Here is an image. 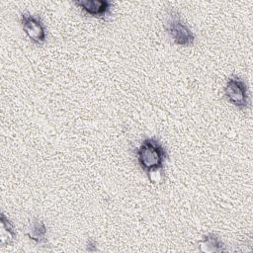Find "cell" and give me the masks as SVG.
Wrapping results in <instances>:
<instances>
[{
  "label": "cell",
  "mask_w": 253,
  "mask_h": 253,
  "mask_svg": "<svg viewBox=\"0 0 253 253\" xmlns=\"http://www.w3.org/2000/svg\"><path fill=\"white\" fill-rule=\"evenodd\" d=\"M224 95L227 101L239 110H246L249 106V95L244 80L237 76H230L224 86Z\"/></svg>",
  "instance_id": "3"
},
{
  "label": "cell",
  "mask_w": 253,
  "mask_h": 253,
  "mask_svg": "<svg viewBox=\"0 0 253 253\" xmlns=\"http://www.w3.org/2000/svg\"><path fill=\"white\" fill-rule=\"evenodd\" d=\"M0 221V243L2 246L11 245L17 236L15 226L4 212L1 213Z\"/></svg>",
  "instance_id": "8"
},
{
  "label": "cell",
  "mask_w": 253,
  "mask_h": 253,
  "mask_svg": "<svg viewBox=\"0 0 253 253\" xmlns=\"http://www.w3.org/2000/svg\"><path fill=\"white\" fill-rule=\"evenodd\" d=\"M165 30L173 42L177 45L189 47L195 42L194 33L183 22L181 16L176 11H171L168 14L165 23Z\"/></svg>",
  "instance_id": "2"
},
{
  "label": "cell",
  "mask_w": 253,
  "mask_h": 253,
  "mask_svg": "<svg viewBox=\"0 0 253 253\" xmlns=\"http://www.w3.org/2000/svg\"><path fill=\"white\" fill-rule=\"evenodd\" d=\"M199 251L206 253H217L226 251L224 243L214 233H209L204 235L199 242Z\"/></svg>",
  "instance_id": "6"
},
{
  "label": "cell",
  "mask_w": 253,
  "mask_h": 253,
  "mask_svg": "<svg viewBox=\"0 0 253 253\" xmlns=\"http://www.w3.org/2000/svg\"><path fill=\"white\" fill-rule=\"evenodd\" d=\"M20 21L25 35L34 44L42 45L46 42V30L41 17L22 13Z\"/></svg>",
  "instance_id": "4"
},
{
  "label": "cell",
  "mask_w": 253,
  "mask_h": 253,
  "mask_svg": "<svg viewBox=\"0 0 253 253\" xmlns=\"http://www.w3.org/2000/svg\"><path fill=\"white\" fill-rule=\"evenodd\" d=\"M88 17L105 21L112 13L113 3L108 0H77L73 2Z\"/></svg>",
  "instance_id": "5"
},
{
  "label": "cell",
  "mask_w": 253,
  "mask_h": 253,
  "mask_svg": "<svg viewBox=\"0 0 253 253\" xmlns=\"http://www.w3.org/2000/svg\"><path fill=\"white\" fill-rule=\"evenodd\" d=\"M86 250H87V251H90V252H93V251H96V250H97L96 241H95L94 239H89V240L87 241Z\"/></svg>",
  "instance_id": "9"
},
{
  "label": "cell",
  "mask_w": 253,
  "mask_h": 253,
  "mask_svg": "<svg viewBox=\"0 0 253 253\" xmlns=\"http://www.w3.org/2000/svg\"><path fill=\"white\" fill-rule=\"evenodd\" d=\"M46 234L47 228L44 222L40 218H34L30 221L27 236L30 240L35 242L36 244H42L46 242Z\"/></svg>",
  "instance_id": "7"
},
{
  "label": "cell",
  "mask_w": 253,
  "mask_h": 253,
  "mask_svg": "<svg viewBox=\"0 0 253 253\" xmlns=\"http://www.w3.org/2000/svg\"><path fill=\"white\" fill-rule=\"evenodd\" d=\"M167 158L165 147L155 137L144 138L136 149L137 163L151 182L155 174L162 173Z\"/></svg>",
  "instance_id": "1"
}]
</instances>
